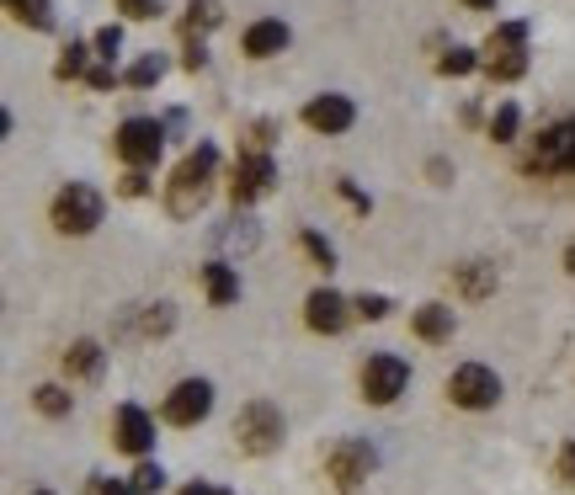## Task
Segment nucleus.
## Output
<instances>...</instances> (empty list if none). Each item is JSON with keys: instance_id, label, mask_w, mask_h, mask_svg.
<instances>
[{"instance_id": "nucleus-1", "label": "nucleus", "mask_w": 575, "mask_h": 495, "mask_svg": "<svg viewBox=\"0 0 575 495\" xmlns=\"http://www.w3.org/2000/svg\"><path fill=\"white\" fill-rule=\"evenodd\" d=\"M213 170H219V150H213V144H198L187 161L176 165V176H171V187H165V208H171L176 219H192V213L208 203Z\"/></svg>"}, {"instance_id": "nucleus-2", "label": "nucleus", "mask_w": 575, "mask_h": 495, "mask_svg": "<svg viewBox=\"0 0 575 495\" xmlns=\"http://www.w3.org/2000/svg\"><path fill=\"white\" fill-rule=\"evenodd\" d=\"M523 170H533V176H575V118L538 128V139L523 155Z\"/></svg>"}, {"instance_id": "nucleus-3", "label": "nucleus", "mask_w": 575, "mask_h": 495, "mask_svg": "<svg viewBox=\"0 0 575 495\" xmlns=\"http://www.w3.org/2000/svg\"><path fill=\"white\" fill-rule=\"evenodd\" d=\"M283 411L272 405V400H250L246 411L235 415V443H240V453L250 458H267L283 448Z\"/></svg>"}, {"instance_id": "nucleus-4", "label": "nucleus", "mask_w": 575, "mask_h": 495, "mask_svg": "<svg viewBox=\"0 0 575 495\" xmlns=\"http://www.w3.org/2000/svg\"><path fill=\"white\" fill-rule=\"evenodd\" d=\"M485 70L491 81H517L528 70V22H501L485 38Z\"/></svg>"}, {"instance_id": "nucleus-5", "label": "nucleus", "mask_w": 575, "mask_h": 495, "mask_svg": "<svg viewBox=\"0 0 575 495\" xmlns=\"http://www.w3.org/2000/svg\"><path fill=\"white\" fill-rule=\"evenodd\" d=\"M96 224H102V192L85 187V181L59 187V198H54V229L59 235H91Z\"/></svg>"}, {"instance_id": "nucleus-6", "label": "nucleus", "mask_w": 575, "mask_h": 495, "mask_svg": "<svg viewBox=\"0 0 575 495\" xmlns=\"http://www.w3.org/2000/svg\"><path fill=\"white\" fill-rule=\"evenodd\" d=\"M406 384H411V363L395 352H378L363 363V400L368 405H395L406 394Z\"/></svg>"}, {"instance_id": "nucleus-7", "label": "nucleus", "mask_w": 575, "mask_h": 495, "mask_svg": "<svg viewBox=\"0 0 575 495\" xmlns=\"http://www.w3.org/2000/svg\"><path fill=\"white\" fill-rule=\"evenodd\" d=\"M448 400L458 411H491L495 400H501V378H495V368H485V363H463V368H453V378H448Z\"/></svg>"}, {"instance_id": "nucleus-8", "label": "nucleus", "mask_w": 575, "mask_h": 495, "mask_svg": "<svg viewBox=\"0 0 575 495\" xmlns=\"http://www.w3.org/2000/svg\"><path fill=\"white\" fill-rule=\"evenodd\" d=\"M373 463H378V453H373L368 443H357V437H347V443H336L326 453V474L336 480V491H357L363 480L373 474Z\"/></svg>"}, {"instance_id": "nucleus-9", "label": "nucleus", "mask_w": 575, "mask_h": 495, "mask_svg": "<svg viewBox=\"0 0 575 495\" xmlns=\"http://www.w3.org/2000/svg\"><path fill=\"white\" fill-rule=\"evenodd\" d=\"M113 150H118L128 165H155L165 150V123H155V118H128V123L113 133Z\"/></svg>"}, {"instance_id": "nucleus-10", "label": "nucleus", "mask_w": 575, "mask_h": 495, "mask_svg": "<svg viewBox=\"0 0 575 495\" xmlns=\"http://www.w3.org/2000/svg\"><path fill=\"white\" fill-rule=\"evenodd\" d=\"M272 181H278L272 155H267V150H246V155L235 161V176H230V198L246 208V203H256V198H267V192H272Z\"/></svg>"}, {"instance_id": "nucleus-11", "label": "nucleus", "mask_w": 575, "mask_h": 495, "mask_svg": "<svg viewBox=\"0 0 575 495\" xmlns=\"http://www.w3.org/2000/svg\"><path fill=\"white\" fill-rule=\"evenodd\" d=\"M208 411H213V384L208 378H181L161 405V415L171 426H198Z\"/></svg>"}, {"instance_id": "nucleus-12", "label": "nucleus", "mask_w": 575, "mask_h": 495, "mask_svg": "<svg viewBox=\"0 0 575 495\" xmlns=\"http://www.w3.org/2000/svg\"><path fill=\"white\" fill-rule=\"evenodd\" d=\"M357 315V304H347L336 288H315L309 298H304V320H309V330H326V335H336V330H347V320Z\"/></svg>"}, {"instance_id": "nucleus-13", "label": "nucleus", "mask_w": 575, "mask_h": 495, "mask_svg": "<svg viewBox=\"0 0 575 495\" xmlns=\"http://www.w3.org/2000/svg\"><path fill=\"white\" fill-rule=\"evenodd\" d=\"M304 123L315 128V133H347V128L357 123V107H352V96L326 91V96H315V102L304 107Z\"/></svg>"}, {"instance_id": "nucleus-14", "label": "nucleus", "mask_w": 575, "mask_h": 495, "mask_svg": "<svg viewBox=\"0 0 575 495\" xmlns=\"http://www.w3.org/2000/svg\"><path fill=\"white\" fill-rule=\"evenodd\" d=\"M118 448L133 458H144L155 448V421H150V411H139V405H124V411H118Z\"/></svg>"}, {"instance_id": "nucleus-15", "label": "nucleus", "mask_w": 575, "mask_h": 495, "mask_svg": "<svg viewBox=\"0 0 575 495\" xmlns=\"http://www.w3.org/2000/svg\"><path fill=\"white\" fill-rule=\"evenodd\" d=\"M411 330L421 335V341L443 346V341H453V330H458V315H453L448 304H421V309L411 315Z\"/></svg>"}, {"instance_id": "nucleus-16", "label": "nucleus", "mask_w": 575, "mask_h": 495, "mask_svg": "<svg viewBox=\"0 0 575 495\" xmlns=\"http://www.w3.org/2000/svg\"><path fill=\"white\" fill-rule=\"evenodd\" d=\"M288 22H278V16H267V22H250L246 27V54L250 59H272V54H283L288 48Z\"/></svg>"}, {"instance_id": "nucleus-17", "label": "nucleus", "mask_w": 575, "mask_h": 495, "mask_svg": "<svg viewBox=\"0 0 575 495\" xmlns=\"http://www.w3.org/2000/svg\"><path fill=\"white\" fill-rule=\"evenodd\" d=\"M213 246H219V250H230V256H235V250L246 256V250H256V246H261V229H256V219H246V213H235L230 224H219V229H213Z\"/></svg>"}, {"instance_id": "nucleus-18", "label": "nucleus", "mask_w": 575, "mask_h": 495, "mask_svg": "<svg viewBox=\"0 0 575 495\" xmlns=\"http://www.w3.org/2000/svg\"><path fill=\"white\" fill-rule=\"evenodd\" d=\"M203 288H208V298L224 309V304H235V298H240V272H235L230 261H208V267H203Z\"/></svg>"}, {"instance_id": "nucleus-19", "label": "nucleus", "mask_w": 575, "mask_h": 495, "mask_svg": "<svg viewBox=\"0 0 575 495\" xmlns=\"http://www.w3.org/2000/svg\"><path fill=\"white\" fill-rule=\"evenodd\" d=\"M102 363H107V352H102L96 341H75V346L64 352V373H70V378H102Z\"/></svg>"}, {"instance_id": "nucleus-20", "label": "nucleus", "mask_w": 575, "mask_h": 495, "mask_svg": "<svg viewBox=\"0 0 575 495\" xmlns=\"http://www.w3.org/2000/svg\"><path fill=\"white\" fill-rule=\"evenodd\" d=\"M453 278H458L463 298H485V293H495V267H485V261H463Z\"/></svg>"}, {"instance_id": "nucleus-21", "label": "nucleus", "mask_w": 575, "mask_h": 495, "mask_svg": "<svg viewBox=\"0 0 575 495\" xmlns=\"http://www.w3.org/2000/svg\"><path fill=\"white\" fill-rule=\"evenodd\" d=\"M5 11H11L22 27H33V33H48V27H54V0H5Z\"/></svg>"}, {"instance_id": "nucleus-22", "label": "nucleus", "mask_w": 575, "mask_h": 495, "mask_svg": "<svg viewBox=\"0 0 575 495\" xmlns=\"http://www.w3.org/2000/svg\"><path fill=\"white\" fill-rule=\"evenodd\" d=\"M219 22H224L219 0H187V22H181V33H187V38H203L208 27H219Z\"/></svg>"}, {"instance_id": "nucleus-23", "label": "nucleus", "mask_w": 575, "mask_h": 495, "mask_svg": "<svg viewBox=\"0 0 575 495\" xmlns=\"http://www.w3.org/2000/svg\"><path fill=\"white\" fill-rule=\"evenodd\" d=\"M161 81H165V59H161V54H144V59L128 70V85H133V91H150V85H161Z\"/></svg>"}, {"instance_id": "nucleus-24", "label": "nucleus", "mask_w": 575, "mask_h": 495, "mask_svg": "<svg viewBox=\"0 0 575 495\" xmlns=\"http://www.w3.org/2000/svg\"><path fill=\"white\" fill-rule=\"evenodd\" d=\"M85 59H91V48L70 38L64 54H59V64H54V75H59V81H75V75H85Z\"/></svg>"}, {"instance_id": "nucleus-25", "label": "nucleus", "mask_w": 575, "mask_h": 495, "mask_svg": "<svg viewBox=\"0 0 575 495\" xmlns=\"http://www.w3.org/2000/svg\"><path fill=\"white\" fill-rule=\"evenodd\" d=\"M517 123H523V113H517L512 102H501L495 118H491V139L495 144H512V139H517Z\"/></svg>"}, {"instance_id": "nucleus-26", "label": "nucleus", "mask_w": 575, "mask_h": 495, "mask_svg": "<svg viewBox=\"0 0 575 495\" xmlns=\"http://www.w3.org/2000/svg\"><path fill=\"white\" fill-rule=\"evenodd\" d=\"M33 400H38L43 415H70V405H75V394H70V389H59V384H43Z\"/></svg>"}, {"instance_id": "nucleus-27", "label": "nucleus", "mask_w": 575, "mask_h": 495, "mask_svg": "<svg viewBox=\"0 0 575 495\" xmlns=\"http://www.w3.org/2000/svg\"><path fill=\"white\" fill-rule=\"evenodd\" d=\"M128 485H133V495H161L165 491V469L161 463H139Z\"/></svg>"}, {"instance_id": "nucleus-28", "label": "nucleus", "mask_w": 575, "mask_h": 495, "mask_svg": "<svg viewBox=\"0 0 575 495\" xmlns=\"http://www.w3.org/2000/svg\"><path fill=\"white\" fill-rule=\"evenodd\" d=\"M474 64H480V54H474V48H448V54L437 59V70H443V75H469Z\"/></svg>"}, {"instance_id": "nucleus-29", "label": "nucleus", "mask_w": 575, "mask_h": 495, "mask_svg": "<svg viewBox=\"0 0 575 495\" xmlns=\"http://www.w3.org/2000/svg\"><path fill=\"white\" fill-rule=\"evenodd\" d=\"M304 250H309V256H315V261H320V267H336V246H330L326 235H320V229H304Z\"/></svg>"}, {"instance_id": "nucleus-30", "label": "nucleus", "mask_w": 575, "mask_h": 495, "mask_svg": "<svg viewBox=\"0 0 575 495\" xmlns=\"http://www.w3.org/2000/svg\"><path fill=\"white\" fill-rule=\"evenodd\" d=\"M171 326H176L171 304H150V309H144V335H165Z\"/></svg>"}, {"instance_id": "nucleus-31", "label": "nucleus", "mask_w": 575, "mask_h": 495, "mask_svg": "<svg viewBox=\"0 0 575 495\" xmlns=\"http://www.w3.org/2000/svg\"><path fill=\"white\" fill-rule=\"evenodd\" d=\"M352 304H357V315H363V320H384V315L395 309L384 293H363V298H352Z\"/></svg>"}, {"instance_id": "nucleus-32", "label": "nucleus", "mask_w": 575, "mask_h": 495, "mask_svg": "<svg viewBox=\"0 0 575 495\" xmlns=\"http://www.w3.org/2000/svg\"><path fill=\"white\" fill-rule=\"evenodd\" d=\"M118 48H124V27H118V22H107V27L96 33V54H102V59H113Z\"/></svg>"}, {"instance_id": "nucleus-33", "label": "nucleus", "mask_w": 575, "mask_h": 495, "mask_svg": "<svg viewBox=\"0 0 575 495\" xmlns=\"http://www.w3.org/2000/svg\"><path fill=\"white\" fill-rule=\"evenodd\" d=\"M118 11L133 22H150V16H161V0H118Z\"/></svg>"}, {"instance_id": "nucleus-34", "label": "nucleus", "mask_w": 575, "mask_h": 495, "mask_svg": "<svg viewBox=\"0 0 575 495\" xmlns=\"http://www.w3.org/2000/svg\"><path fill=\"white\" fill-rule=\"evenodd\" d=\"M85 81H91V91H113V85H118V70H113V59H102L96 70H85Z\"/></svg>"}, {"instance_id": "nucleus-35", "label": "nucleus", "mask_w": 575, "mask_h": 495, "mask_svg": "<svg viewBox=\"0 0 575 495\" xmlns=\"http://www.w3.org/2000/svg\"><path fill=\"white\" fill-rule=\"evenodd\" d=\"M124 192H128V198H144V192H150V181H144V165H133V170L124 176Z\"/></svg>"}, {"instance_id": "nucleus-36", "label": "nucleus", "mask_w": 575, "mask_h": 495, "mask_svg": "<svg viewBox=\"0 0 575 495\" xmlns=\"http://www.w3.org/2000/svg\"><path fill=\"white\" fill-rule=\"evenodd\" d=\"M187 70H203L208 64V48H203V38H187V59H181Z\"/></svg>"}, {"instance_id": "nucleus-37", "label": "nucleus", "mask_w": 575, "mask_h": 495, "mask_svg": "<svg viewBox=\"0 0 575 495\" xmlns=\"http://www.w3.org/2000/svg\"><path fill=\"white\" fill-rule=\"evenodd\" d=\"M560 480H565V485H575V437L560 448Z\"/></svg>"}, {"instance_id": "nucleus-38", "label": "nucleus", "mask_w": 575, "mask_h": 495, "mask_svg": "<svg viewBox=\"0 0 575 495\" xmlns=\"http://www.w3.org/2000/svg\"><path fill=\"white\" fill-rule=\"evenodd\" d=\"M181 495H230V491H219V485H208V480H192Z\"/></svg>"}, {"instance_id": "nucleus-39", "label": "nucleus", "mask_w": 575, "mask_h": 495, "mask_svg": "<svg viewBox=\"0 0 575 495\" xmlns=\"http://www.w3.org/2000/svg\"><path fill=\"white\" fill-rule=\"evenodd\" d=\"M96 491H102V495H133V485H124V480H102Z\"/></svg>"}, {"instance_id": "nucleus-40", "label": "nucleus", "mask_w": 575, "mask_h": 495, "mask_svg": "<svg viewBox=\"0 0 575 495\" xmlns=\"http://www.w3.org/2000/svg\"><path fill=\"white\" fill-rule=\"evenodd\" d=\"M469 11H495V0H463Z\"/></svg>"}, {"instance_id": "nucleus-41", "label": "nucleus", "mask_w": 575, "mask_h": 495, "mask_svg": "<svg viewBox=\"0 0 575 495\" xmlns=\"http://www.w3.org/2000/svg\"><path fill=\"white\" fill-rule=\"evenodd\" d=\"M565 272H571V278H575V240H571V246H565Z\"/></svg>"}, {"instance_id": "nucleus-42", "label": "nucleus", "mask_w": 575, "mask_h": 495, "mask_svg": "<svg viewBox=\"0 0 575 495\" xmlns=\"http://www.w3.org/2000/svg\"><path fill=\"white\" fill-rule=\"evenodd\" d=\"M33 495H48V491H33Z\"/></svg>"}]
</instances>
